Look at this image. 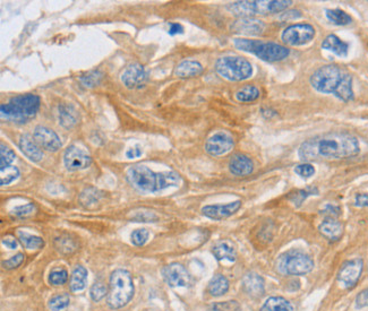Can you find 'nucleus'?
I'll return each instance as SVG.
<instances>
[{
    "instance_id": "f257e3e1",
    "label": "nucleus",
    "mask_w": 368,
    "mask_h": 311,
    "mask_svg": "<svg viewBox=\"0 0 368 311\" xmlns=\"http://www.w3.org/2000/svg\"><path fill=\"white\" fill-rule=\"evenodd\" d=\"M359 141L349 134H327L304 141L298 149L300 161L308 163L318 159H343L359 153Z\"/></svg>"
},
{
    "instance_id": "f03ea898",
    "label": "nucleus",
    "mask_w": 368,
    "mask_h": 311,
    "mask_svg": "<svg viewBox=\"0 0 368 311\" xmlns=\"http://www.w3.org/2000/svg\"><path fill=\"white\" fill-rule=\"evenodd\" d=\"M126 178L133 187L147 193H158L169 187H177L180 182L177 172L156 173L145 165L131 167L126 173Z\"/></svg>"
},
{
    "instance_id": "7ed1b4c3",
    "label": "nucleus",
    "mask_w": 368,
    "mask_h": 311,
    "mask_svg": "<svg viewBox=\"0 0 368 311\" xmlns=\"http://www.w3.org/2000/svg\"><path fill=\"white\" fill-rule=\"evenodd\" d=\"M40 108V97L34 94H24L13 97L0 107L2 119L25 123L35 117Z\"/></svg>"
},
{
    "instance_id": "20e7f679",
    "label": "nucleus",
    "mask_w": 368,
    "mask_h": 311,
    "mask_svg": "<svg viewBox=\"0 0 368 311\" xmlns=\"http://www.w3.org/2000/svg\"><path fill=\"white\" fill-rule=\"evenodd\" d=\"M134 296V282L130 273L116 269L110 276L107 302L111 309H120L127 304Z\"/></svg>"
},
{
    "instance_id": "39448f33",
    "label": "nucleus",
    "mask_w": 368,
    "mask_h": 311,
    "mask_svg": "<svg viewBox=\"0 0 368 311\" xmlns=\"http://www.w3.org/2000/svg\"><path fill=\"white\" fill-rule=\"evenodd\" d=\"M293 2L289 0H245L230 4L228 9L230 13L238 17H253L254 15H267L283 12L290 7Z\"/></svg>"
},
{
    "instance_id": "423d86ee",
    "label": "nucleus",
    "mask_w": 368,
    "mask_h": 311,
    "mask_svg": "<svg viewBox=\"0 0 368 311\" xmlns=\"http://www.w3.org/2000/svg\"><path fill=\"white\" fill-rule=\"evenodd\" d=\"M235 47L241 51L254 53L260 59L267 63L281 61L289 56V49L274 42H262L260 40L235 39Z\"/></svg>"
},
{
    "instance_id": "0eeeda50",
    "label": "nucleus",
    "mask_w": 368,
    "mask_h": 311,
    "mask_svg": "<svg viewBox=\"0 0 368 311\" xmlns=\"http://www.w3.org/2000/svg\"><path fill=\"white\" fill-rule=\"evenodd\" d=\"M216 70L223 78L231 81H240L249 78L253 75L251 64L243 57L226 56L219 58Z\"/></svg>"
},
{
    "instance_id": "6e6552de",
    "label": "nucleus",
    "mask_w": 368,
    "mask_h": 311,
    "mask_svg": "<svg viewBox=\"0 0 368 311\" xmlns=\"http://www.w3.org/2000/svg\"><path fill=\"white\" fill-rule=\"evenodd\" d=\"M314 268V261L300 250H290L280 256L278 269L285 275H306Z\"/></svg>"
},
{
    "instance_id": "1a4fd4ad",
    "label": "nucleus",
    "mask_w": 368,
    "mask_h": 311,
    "mask_svg": "<svg viewBox=\"0 0 368 311\" xmlns=\"http://www.w3.org/2000/svg\"><path fill=\"white\" fill-rule=\"evenodd\" d=\"M344 72L336 65H325L318 68L311 77V84L317 92L334 94L341 84Z\"/></svg>"
},
{
    "instance_id": "9d476101",
    "label": "nucleus",
    "mask_w": 368,
    "mask_h": 311,
    "mask_svg": "<svg viewBox=\"0 0 368 311\" xmlns=\"http://www.w3.org/2000/svg\"><path fill=\"white\" fill-rule=\"evenodd\" d=\"M315 36V29L311 24L298 23L288 26L281 34V40L287 46L298 47L311 42Z\"/></svg>"
},
{
    "instance_id": "9b49d317",
    "label": "nucleus",
    "mask_w": 368,
    "mask_h": 311,
    "mask_svg": "<svg viewBox=\"0 0 368 311\" xmlns=\"http://www.w3.org/2000/svg\"><path fill=\"white\" fill-rule=\"evenodd\" d=\"M362 268H364V261L360 258L351 259L345 261L339 271L338 281L345 288L354 287L361 276Z\"/></svg>"
},
{
    "instance_id": "f8f14e48",
    "label": "nucleus",
    "mask_w": 368,
    "mask_h": 311,
    "mask_svg": "<svg viewBox=\"0 0 368 311\" xmlns=\"http://www.w3.org/2000/svg\"><path fill=\"white\" fill-rule=\"evenodd\" d=\"M91 156L85 151L78 146H69L64 154L65 167L69 171H79L89 168L91 164Z\"/></svg>"
},
{
    "instance_id": "ddd939ff",
    "label": "nucleus",
    "mask_w": 368,
    "mask_h": 311,
    "mask_svg": "<svg viewBox=\"0 0 368 311\" xmlns=\"http://www.w3.org/2000/svg\"><path fill=\"white\" fill-rule=\"evenodd\" d=\"M234 145L235 141L231 136L224 132H220L212 135L207 139L205 150L212 156H221L231 151L234 149Z\"/></svg>"
},
{
    "instance_id": "4468645a",
    "label": "nucleus",
    "mask_w": 368,
    "mask_h": 311,
    "mask_svg": "<svg viewBox=\"0 0 368 311\" xmlns=\"http://www.w3.org/2000/svg\"><path fill=\"white\" fill-rule=\"evenodd\" d=\"M164 281L171 287L188 286L190 284V276L187 269L179 263H172L162 269Z\"/></svg>"
},
{
    "instance_id": "2eb2a0df",
    "label": "nucleus",
    "mask_w": 368,
    "mask_h": 311,
    "mask_svg": "<svg viewBox=\"0 0 368 311\" xmlns=\"http://www.w3.org/2000/svg\"><path fill=\"white\" fill-rule=\"evenodd\" d=\"M33 137L40 147L48 152H57L63 145L59 136L52 129L43 126L35 127Z\"/></svg>"
},
{
    "instance_id": "dca6fc26",
    "label": "nucleus",
    "mask_w": 368,
    "mask_h": 311,
    "mask_svg": "<svg viewBox=\"0 0 368 311\" xmlns=\"http://www.w3.org/2000/svg\"><path fill=\"white\" fill-rule=\"evenodd\" d=\"M122 80L126 87L128 89H140L146 83L147 80V72L146 69L139 64L130 65L129 67L126 68L122 75Z\"/></svg>"
},
{
    "instance_id": "f3484780",
    "label": "nucleus",
    "mask_w": 368,
    "mask_h": 311,
    "mask_svg": "<svg viewBox=\"0 0 368 311\" xmlns=\"http://www.w3.org/2000/svg\"><path fill=\"white\" fill-rule=\"evenodd\" d=\"M264 29V23L255 17H240L231 25L233 32L243 35H260Z\"/></svg>"
},
{
    "instance_id": "a211bd4d",
    "label": "nucleus",
    "mask_w": 368,
    "mask_h": 311,
    "mask_svg": "<svg viewBox=\"0 0 368 311\" xmlns=\"http://www.w3.org/2000/svg\"><path fill=\"white\" fill-rule=\"evenodd\" d=\"M241 206L240 200L233 201L227 205H208L202 209L203 215L212 220H223L235 214Z\"/></svg>"
},
{
    "instance_id": "6ab92c4d",
    "label": "nucleus",
    "mask_w": 368,
    "mask_h": 311,
    "mask_svg": "<svg viewBox=\"0 0 368 311\" xmlns=\"http://www.w3.org/2000/svg\"><path fill=\"white\" fill-rule=\"evenodd\" d=\"M229 170L234 176H248L254 170V163L248 156L244 154H235L229 162Z\"/></svg>"
},
{
    "instance_id": "aec40b11",
    "label": "nucleus",
    "mask_w": 368,
    "mask_h": 311,
    "mask_svg": "<svg viewBox=\"0 0 368 311\" xmlns=\"http://www.w3.org/2000/svg\"><path fill=\"white\" fill-rule=\"evenodd\" d=\"M20 149L22 152L33 162H40L43 157V152L41 151L39 144L36 143L34 137L29 134H24L20 137L18 141Z\"/></svg>"
},
{
    "instance_id": "412c9836",
    "label": "nucleus",
    "mask_w": 368,
    "mask_h": 311,
    "mask_svg": "<svg viewBox=\"0 0 368 311\" xmlns=\"http://www.w3.org/2000/svg\"><path fill=\"white\" fill-rule=\"evenodd\" d=\"M318 231L323 237L331 240V241H338L343 234V225L341 222H339L334 217H328L321 223L318 226Z\"/></svg>"
},
{
    "instance_id": "4be33fe9",
    "label": "nucleus",
    "mask_w": 368,
    "mask_h": 311,
    "mask_svg": "<svg viewBox=\"0 0 368 311\" xmlns=\"http://www.w3.org/2000/svg\"><path fill=\"white\" fill-rule=\"evenodd\" d=\"M243 287L251 298H261L264 294V281L255 273H250L244 277Z\"/></svg>"
},
{
    "instance_id": "5701e85b",
    "label": "nucleus",
    "mask_w": 368,
    "mask_h": 311,
    "mask_svg": "<svg viewBox=\"0 0 368 311\" xmlns=\"http://www.w3.org/2000/svg\"><path fill=\"white\" fill-rule=\"evenodd\" d=\"M203 73V66L195 60H184L175 69V75L179 78H190Z\"/></svg>"
},
{
    "instance_id": "b1692460",
    "label": "nucleus",
    "mask_w": 368,
    "mask_h": 311,
    "mask_svg": "<svg viewBox=\"0 0 368 311\" xmlns=\"http://www.w3.org/2000/svg\"><path fill=\"white\" fill-rule=\"evenodd\" d=\"M79 112L74 107L68 105H60L58 107V120L64 128H73L79 122Z\"/></svg>"
},
{
    "instance_id": "393cba45",
    "label": "nucleus",
    "mask_w": 368,
    "mask_h": 311,
    "mask_svg": "<svg viewBox=\"0 0 368 311\" xmlns=\"http://www.w3.org/2000/svg\"><path fill=\"white\" fill-rule=\"evenodd\" d=\"M322 48L325 49V50L332 51L334 54H337L339 57H347L349 46L348 43H345L341 39H339L337 35L330 34L324 39L322 43Z\"/></svg>"
},
{
    "instance_id": "a878e982",
    "label": "nucleus",
    "mask_w": 368,
    "mask_h": 311,
    "mask_svg": "<svg viewBox=\"0 0 368 311\" xmlns=\"http://www.w3.org/2000/svg\"><path fill=\"white\" fill-rule=\"evenodd\" d=\"M87 269L83 266H76L70 276V290L73 292H79L85 288L87 283Z\"/></svg>"
},
{
    "instance_id": "bb28decb",
    "label": "nucleus",
    "mask_w": 368,
    "mask_h": 311,
    "mask_svg": "<svg viewBox=\"0 0 368 311\" xmlns=\"http://www.w3.org/2000/svg\"><path fill=\"white\" fill-rule=\"evenodd\" d=\"M229 290V281L226 276L221 274H217L212 277L208 283L207 291L212 297H222Z\"/></svg>"
},
{
    "instance_id": "cd10ccee",
    "label": "nucleus",
    "mask_w": 368,
    "mask_h": 311,
    "mask_svg": "<svg viewBox=\"0 0 368 311\" xmlns=\"http://www.w3.org/2000/svg\"><path fill=\"white\" fill-rule=\"evenodd\" d=\"M213 254L219 261L228 260L230 263H234L236 260V257H237V254H236L234 245L231 243H229L228 241H221L217 245H214Z\"/></svg>"
},
{
    "instance_id": "c85d7f7f",
    "label": "nucleus",
    "mask_w": 368,
    "mask_h": 311,
    "mask_svg": "<svg viewBox=\"0 0 368 311\" xmlns=\"http://www.w3.org/2000/svg\"><path fill=\"white\" fill-rule=\"evenodd\" d=\"M334 95H336L338 99L342 100L344 102H348L354 99L353 77H351L348 73H344L341 84L339 85L338 90L336 91V93H334Z\"/></svg>"
},
{
    "instance_id": "c756f323",
    "label": "nucleus",
    "mask_w": 368,
    "mask_h": 311,
    "mask_svg": "<svg viewBox=\"0 0 368 311\" xmlns=\"http://www.w3.org/2000/svg\"><path fill=\"white\" fill-rule=\"evenodd\" d=\"M261 311H294V308L284 298L272 297L266 300Z\"/></svg>"
},
{
    "instance_id": "7c9ffc66",
    "label": "nucleus",
    "mask_w": 368,
    "mask_h": 311,
    "mask_svg": "<svg viewBox=\"0 0 368 311\" xmlns=\"http://www.w3.org/2000/svg\"><path fill=\"white\" fill-rule=\"evenodd\" d=\"M236 100L239 102H253L260 97V90L254 85H247L241 87L239 91L236 93Z\"/></svg>"
},
{
    "instance_id": "2f4dec72",
    "label": "nucleus",
    "mask_w": 368,
    "mask_h": 311,
    "mask_svg": "<svg viewBox=\"0 0 368 311\" xmlns=\"http://www.w3.org/2000/svg\"><path fill=\"white\" fill-rule=\"evenodd\" d=\"M325 15L327 19L334 25H348L353 22L351 16L341 9H326Z\"/></svg>"
},
{
    "instance_id": "473e14b6",
    "label": "nucleus",
    "mask_w": 368,
    "mask_h": 311,
    "mask_svg": "<svg viewBox=\"0 0 368 311\" xmlns=\"http://www.w3.org/2000/svg\"><path fill=\"white\" fill-rule=\"evenodd\" d=\"M18 240L22 245L26 249H40L43 247V244H45L42 238L32 236V234L22 231L18 232Z\"/></svg>"
},
{
    "instance_id": "72a5a7b5",
    "label": "nucleus",
    "mask_w": 368,
    "mask_h": 311,
    "mask_svg": "<svg viewBox=\"0 0 368 311\" xmlns=\"http://www.w3.org/2000/svg\"><path fill=\"white\" fill-rule=\"evenodd\" d=\"M102 76V73L99 72V70H93V72H89L87 74L81 76L80 81L83 86L91 89V87H94L100 84Z\"/></svg>"
},
{
    "instance_id": "f704fd0d",
    "label": "nucleus",
    "mask_w": 368,
    "mask_h": 311,
    "mask_svg": "<svg viewBox=\"0 0 368 311\" xmlns=\"http://www.w3.org/2000/svg\"><path fill=\"white\" fill-rule=\"evenodd\" d=\"M20 177V171L16 167H8L6 169L0 170V183L2 185H7L15 181Z\"/></svg>"
},
{
    "instance_id": "c9c22d12",
    "label": "nucleus",
    "mask_w": 368,
    "mask_h": 311,
    "mask_svg": "<svg viewBox=\"0 0 368 311\" xmlns=\"http://www.w3.org/2000/svg\"><path fill=\"white\" fill-rule=\"evenodd\" d=\"M0 170L10 167L15 160V153L9 149L8 146L2 144L0 145Z\"/></svg>"
},
{
    "instance_id": "e433bc0d",
    "label": "nucleus",
    "mask_w": 368,
    "mask_h": 311,
    "mask_svg": "<svg viewBox=\"0 0 368 311\" xmlns=\"http://www.w3.org/2000/svg\"><path fill=\"white\" fill-rule=\"evenodd\" d=\"M70 302V298L68 294H60V296L53 297L50 301H49V308L52 311H60L65 308H67Z\"/></svg>"
},
{
    "instance_id": "4c0bfd02",
    "label": "nucleus",
    "mask_w": 368,
    "mask_h": 311,
    "mask_svg": "<svg viewBox=\"0 0 368 311\" xmlns=\"http://www.w3.org/2000/svg\"><path fill=\"white\" fill-rule=\"evenodd\" d=\"M68 280V273L67 271L57 268L53 269L50 273V276H49V282L51 283L52 285H63Z\"/></svg>"
},
{
    "instance_id": "58836bf2",
    "label": "nucleus",
    "mask_w": 368,
    "mask_h": 311,
    "mask_svg": "<svg viewBox=\"0 0 368 311\" xmlns=\"http://www.w3.org/2000/svg\"><path fill=\"white\" fill-rule=\"evenodd\" d=\"M150 233L146 229H137L133 233H131L130 239L133 244L137 245V247H141V245H144L147 240H149Z\"/></svg>"
},
{
    "instance_id": "ea45409f",
    "label": "nucleus",
    "mask_w": 368,
    "mask_h": 311,
    "mask_svg": "<svg viewBox=\"0 0 368 311\" xmlns=\"http://www.w3.org/2000/svg\"><path fill=\"white\" fill-rule=\"evenodd\" d=\"M240 305L237 301H226L214 303L210 307V311H239Z\"/></svg>"
},
{
    "instance_id": "a19ab883",
    "label": "nucleus",
    "mask_w": 368,
    "mask_h": 311,
    "mask_svg": "<svg viewBox=\"0 0 368 311\" xmlns=\"http://www.w3.org/2000/svg\"><path fill=\"white\" fill-rule=\"evenodd\" d=\"M90 294H91V298L93 301L98 302L106 297V294H108V291H107V287L103 285V283L95 282L91 287Z\"/></svg>"
},
{
    "instance_id": "79ce46f5",
    "label": "nucleus",
    "mask_w": 368,
    "mask_h": 311,
    "mask_svg": "<svg viewBox=\"0 0 368 311\" xmlns=\"http://www.w3.org/2000/svg\"><path fill=\"white\" fill-rule=\"evenodd\" d=\"M295 173L298 174L299 177L307 179L311 178L315 174V168L313 167L311 163H301V164H298L297 167L295 168Z\"/></svg>"
},
{
    "instance_id": "37998d69",
    "label": "nucleus",
    "mask_w": 368,
    "mask_h": 311,
    "mask_svg": "<svg viewBox=\"0 0 368 311\" xmlns=\"http://www.w3.org/2000/svg\"><path fill=\"white\" fill-rule=\"evenodd\" d=\"M91 192H92V189H87L83 194H82L81 201L83 205L89 206L90 204H94L98 201L99 196L100 195L98 194L96 190H93V193H91Z\"/></svg>"
},
{
    "instance_id": "c03bdc74",
    "label": "nucleus",
    "mask_w": 368,
    "mask_h": 311,
    "mask_svg": "<svg viewBox=\"0 0 368 311\" xmlns=\"http://www.w3.org/2000/svg\"><path fill=\"white\" fill-rule=\"evenodd\" d=\"M35 207L33 204H26V205H23V206H18L16 207V209L13 210V214L15 216H18V217H25V216H29L31 215L33 212H34Z\"/></svg>"
},
{
    "instance_id": "a18cd8bd",
    "label": "nucleus",
    "mask_w": 368,
    "mask_h": 311,
    "mask_svg": "<svg viewBox=\"0 0 368 311\" xmlns=\"http://www.w3.org/2000/svg\"><path fill=\"white\" fill-rule=\"evenodd\" d=\"M23 260H24V255L17 254L16 256H13L12 258H9L8 260H5L3 265L5 268L13 269V268H16V267H18L22 263H23Z\"/></svg>"
},
{
    "instance_id": "49530a36",
    "label": "nucleus",
    "mask_w": 368,
    "mask_h": 311,
    "mask_svg": "<svg viewBox=\"0 0 368 311\" xmlns=\"http://www.w3.org/2000/svg\"><path fill=\"white\" fill-rule=\"evenodd\" d=\"M368 307V287L362 290L356 298V308L362 309Z\"/></svg>"
},
{
    "instance_id": "de8ad7c7",
    "label": "nucleus",
    "mask_w": 368,
    "mask_h": 311,
    "mask_svg": "<svg viewBox=\"0 0 368 311\" xmlns=\"http://www.w3.org/2000/svg\"><path fill=\"white\" fill-rule=\"evenodd\" d=\"M309 195H312V192H309V190H300V192H298L294 196L293 201L296 205L299 206L305 200V198L308 197Z\"/></svg>"
},
{
    "instance_id": "09e8293b",
    "label": "nucleus",
    "mask_w": 368,
    "mask_h": 311,
    "mask_svg": "<svg viewBox=\"0 0 368 311\" xmlns=\"http://www.w3.org/2000/svg\"><path fill=\"white\" fill-rule=\"evenodd\" d=\"M355 205L358 207H368V194H358L356 196Z\"/></svg>"
},
{
    "instance_id": "8fccbe9b",
    "label": "nucleus",
    "mask_w": 368,
    "mask_h": 311,
    "mask_svg": "<svg viewBox=\"0 0 368 311\" xmlns=\"http://www.w3.org/2000/svg\"><path fill=\"white\" fill-rule=\"evenodd\" d=\"M3 243L9 249H16V248H17V245H18L17 239H15L14 237H10V236L5 237L3 239Z\"/></svg>"
},
{
    "instance_id": "3c124183",
    "label": "nucleus",
    "mask_w": 368,
    "mask_h": 311,
    "mask_svg": "<svg viewBox=\"0 0 368 311\" xmlns=\"http://www.w3.org/2000/svg\"><path fill=\"white\" fill-rule=\"evenodd\" d=\"M184 32V27L181 26L178 23H171L169 27V34L170 35H176V34H180Z\"/></svg>"
},
{
    "instance_id": "603ef678",
    "label": "nucleus",
    "mask_w": 368,
    "mask_h": 311,
    "mask_svg": "<svg viewBox=\"0 0 368 311\" xmlns=\"http://www.w3.org/2000/svg\"><path fill=\"white\" fill-rule=\"evenodd\" d=\"M141 154H142V150L139 146L131 147V149H129L127 153H126V155H127V157H129V159H135V157H139Z\"/></svg>"
},
{
    "instance_id": "864d4df0",
    "label": "nucleus",
    "mask_w": 368,
    "mask_h": 311,
    "mask_svg": "<svg viewBox=\"0 0 368 311\" xmlns=\"http://www.w3.org/2000/svg\"><path fill=\"white\" fill-rule=\"evenodd\" d=\"M323 213L331 215V217H334V216H338L340 214V209H338V207H336V206L328 205L325 207V210L323 211Z\"/></svg>"
}]
</instances>
